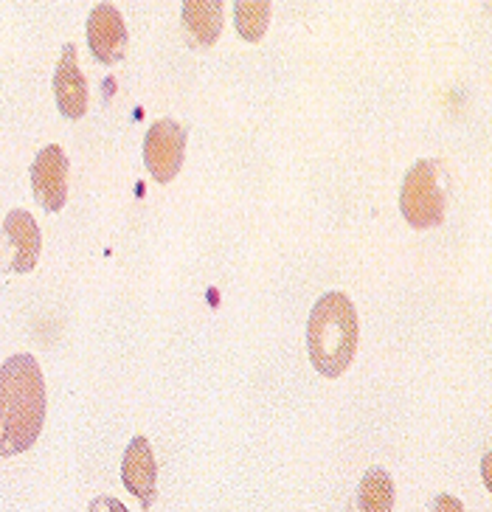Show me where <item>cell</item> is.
Wrapping results in <instances>:
<instances>
[{
	"instance_id": "obj_4",
	"label": "cell",
	"mask_w": 492,
	"mask_h": 512,
	"mask_svg": "<svg viewBox=\"0 0 492 512\" xmlns=\"http://www.w3.org/2000/svg\"><path fill=\"white\" fill-rule=\"evenodd\" d=\"M186 127L178 121L161 119L144 136V164L158 183H172L180 175L186 158Z\"/></svg>"
},
{
	"instance_id": "obj_2",
	"label": "cell",
	"mask_w": 492,
	"mask_h": 512,
	"mask_svg": "<svg viewBox=\"0 0 492 512\" xmlns=\"http://www.w3.org/2000/svg\"><path fill=\"white\" fill-rule=\"evenodd\" d=\"M358 310L346 293L329 290L310 310L307 321V355L315 372L341 377L358 352Z\"/></svg>"
},
{
	"instance_id": "obj_10",
	"label": "cell",
	"mask_w": 492,
	"mask_h": 512,
	"mask_svg": "<svg viewBox=\"0 0 492 512\" xmlns=\"http://www.w3.org/2000/svg\"><path fill=\"white\" fill-rule=\"evenodd\" d=\"M183 23L197 46H214L220 37V29H223V3L220 0H186Z\"/></svg>"
},
{
	"instance_id": "obj_12",
	"label": "cell",
	"mask_w": 492,
	"mask_h": 512,
	"mask_svg": "<svg viewBox=\"0 0 492 512\" xmlns=\"http://www.w3.org/2000/svg\"><path fill=\"white\" fill-rule=\"evenodd\" d=\"M234 23H237L242 40L259 43L270 23V3H265V0H259V3L256 0H237L234 3Z\"/></svg>"
},
{
	"instance_id": "obj_7",
	"label": "cell",
	"mask_w": 492,
	"mask_h": 512,
	"mask_svg": "<svg viewBox=\"0 0 492 512\" xmlns=\"http://www.w3.org/2000/svg\"><path fill=\"white\" fill-rule=\"evenodd\" d=\"M121 482L147 510L158 498V462L147 437H133L121 462Z\"/></svg>"
},
{
	"instance_id": "obj_3",
	"label": "cell",
	"mask_w": 492,
	"mask_h": 512,
	"mask_svg": "<svg viewBox=\"0 0 492 512\" xmlns=\"http://www.w3.org/2000/svg\"><path fill=\"white\" fill-rule=\"evenodd\" d=\"M400 211L414 228H436L445 220V192L439 186L436 161H417L400 189Z\"/></svg>"
},
{
	"instance_id": "obj_6",
	"label": "cell",
	"mask_w": 492,
	"mask_h": 512,
	"mask_svg": "<svg viewBox=\"0 0 492 512\" xmlns=\"http://www.w3.org/2000/svg\"><path fill=\"white\" fill-rule=\"evenodd\" d=\"M88 46L90 54L102 65L121 62L127 51V26L124 17L113 3H99L88 17Z\"/></svg>"
},
{
	"instance_id": "obj_1",
	"label": "cell",
	"mask_w": 492,
	"mask_h": 512,
	"mask_svg": "<svg viewBox=\"0 0 492 512\" xmlns=\"http://www.w3.org/2000/svg\"><path fill=\"white\" fill-rule=\"evenodd\" d=\"M45 377L34 355H12L0 363V459L26 453L45 422Z\"/></svg>"
},
{
	"instance_id": "obj_13",
	"label": "cell",
	"mask_w": 492,
	"mask_h": 512,
	"mask_svg": "<svg viewBox=\"0 0 492 512\" xmlns=\"http://www.w3.org/2000/svg\"><path fill=\"white\" fill-rule=\"evenodd\" d=\"M88 512H130L124 504H121L119 498L113 496H96L90 501Z\"/></svg>"
},
{
	"instance_id": "obj_14",
	"label": "cell",
	"mask_w": 492,
	"mask_h": 512,
	"mask_svg": "<svg viewBox=\"0 0 492 512\" xmlns=\"http://www.w3.org/2000/svg\"><path fill=\"white\" fill-rule=\"evenodd\" d=\"M433 512H467V510H464V504L459 501V498L442 493V496H436V501H433Z\"/></svg>"
},
{
	"instance_id": "obj_11",
	"label": "cell",
	"mask_w": 492,
	"mask_h": 512,
	"mask_svg": "<svg viewBox=\"0 0 492 512\" xmlns=\"http://www.w3.org/2000/svg\"><path fill=\"white\" fill-rule=\"evenodd\" d=\"M360 512H391L394 510V482L386 467H369L358 487Z\"/></svg>"
},
{
	"instance_id": "obj_8",
	"label": "cell",
	"mask_w": 492,
	"mask_h": 512,
	"mask_svg": "<svg viewBox=\"0 0 492 512\" xmlns=\"http://www.w3.org/2000/svg\"><path fill=\"white\" fill-rule=\"evenodd\" d=\"M54 93H57V107L65 119H82L88 113V82L79 71L74 43L62 46L57 74H54Z\"/></svg>"
},
{
	"instance_id": "obj_9",
	"label": "cell",
	"mask_w": 492,
	"mask_h": 512,
	"mask_svg": "<svg viewBox=\"0 0 492 512\" xmlns=\"http://www.w3.org/2000/svg\"><path fill=\"white\" fill-rule=\"evenodd\" d=\"M3 234L9 237L12 248H15V259L9 265V271L15 273H31L37 259H40V251H43V234H40V226L34 223L26 209H12L3 220Z\"/></svg>"
},
{
	"instance_id": "obj_5",
	"label": "cell",
	"mask_w": 492,
	"mask_h": 512,
	"mask_svg": "<svg viewBox=\"0 0 492 512\" xmlns=\"http://www.w3.org/2000/svg\"><path fill=\"white\" fill-rule=\"evenodd\" d=\"M34 200L45 211H60L68 200V155L60 144H48L31 164Z\"/></svg>"
}]
</instances>
